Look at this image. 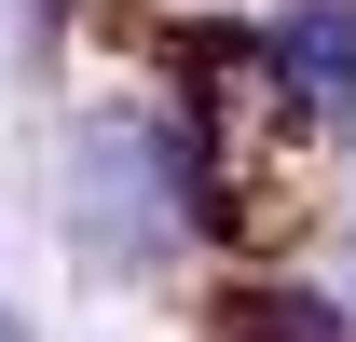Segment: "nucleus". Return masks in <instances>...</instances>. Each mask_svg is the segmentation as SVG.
I'll list each match as a JSON object with an SVG mask.
<instances>
[{
	"mask_svg": "<svg viewBox=\"0 0 356 342\" xmlns=\"http://www.w3.org/2000/svg\"><path fill=\"white\" fill-rule=\"evenodd\" d=\"M274 69L329 110H356V0H288V28H274Z\"/></svg>",
	"mask_w": 356,
	"mask_h": 342,
	"instance_id": "f257e3e1",
	"label": "nucleus"
},
{
	"mask_svg": "<svg viewBox=\"0 0 356 342\" xmlns=\"http://www.w3.org/2000/svg\"><path fill=\"white\" fill-rule=\"evenodd\" d=\"M0 342H28V329H14V315H0Z\"/></svg>",
	"mask_w": 356,
	"mask_h": 342,
	"instance_id": "7ed1b4c3",
	"label": "nucleus"
},
{
	"mask_svg": "<svg viewBox=\"0 0 356 342\" xmlns=\"http://www.w3.org/2000/svg\"><path fill=\"white\" fill-rule=\"evenodd\" d=\"M220 342H343V315L315 288H233L220 301Z\"/></svg>",
	"mask_w": 356,
	"mask_h": 342,
	"instance_id": "f03ea898",
	"label": "nucleus"
}]
</instances>
